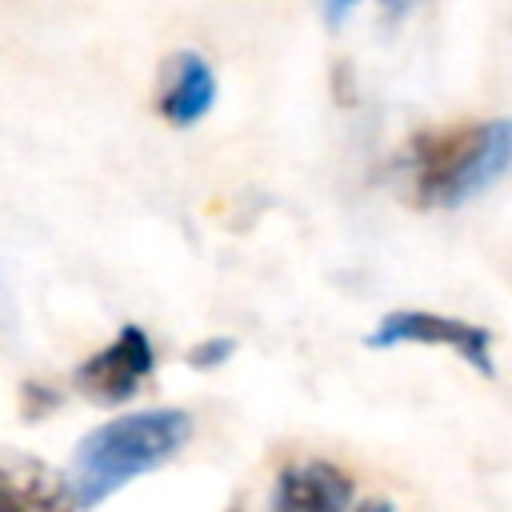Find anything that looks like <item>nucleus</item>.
Returning <instances> with one entry per match:
<instances>
[{"label":"nucleus","mask_w":512,"mask_h":512,"mask_svg":"<svg viewBox=\"0 0 512 512\" xmlns=\"http://www.w3.org/2000/svg\"><path fill=\"white\" fill-rule=\"evenodd\" d=\"M188 436L192 416L184 408H140L88 428L68 464L76 508H96L136 476L156 472L184 448Z\"/></svg>","instance_id":"1"},{"label":"nucleus","mask_w":512,"mask_h":512,"mask_svg":"<svg viewBox=\"0 0 512 512\" xmlns=\"http://www.w3.org/2000/svg\"><path fill=\"white\" fill-rule=\"evenodd\" d=\"M512 168V120H480L448 132H420L412 140L416 196L436 208H456L488 192Z\"/></svg>","instance_id":"2"},{"label":"nucleus","mask_w":512,"mask_h":512,"mask_svg":"<svg viewBox=\"0 0 512 512\" xmlns=\"http://www.w3.org/2000/svg\"><path fill=\"white\" fill-rule=\"evenodd\" d=\"M400 344L448 348L468 368H476L484 380L496 376L492 332L484 324H472V320H460V316H444V312H428V308H396V312H384L372 324V332L364 336V348H372V352H388V348H400Z\"/></svg>","instance_id":"3"},{"label":"nucleus","mask_w":512,"mask_h":512,"mask_svg":"<svg viewBox=\"0 0 512 512\" xmlns=\"http://www.w3.org/2000/svg\"><path fill=\"white\" fill-rule=\"evenodd\" d=\"M152 368H156V348L148 332L140 324H124L100 352H92L72 368V384L80 396L112 408V404H128L140 392V384L152 376Z\"/></svg>","instance_id":"4"},{"label":"nucleus","mask_w":512,"mask_h":512,"mask_svg":"<svg viewBox=\"0 0 512 512\" xmlns=\"http://www.w3.org/2000/svg\"><path fill=\"white\" fill-rule=\"evenodd\" d=\"M352 476L328 460H304L276 472L268 492V512H348L352 508Z\"/></svg>","instance_id":"5"},{"label":"nucleus","mask_w":512,"mask_h":512,"mask_svg":"<svg viewBox=\"0 0 512 512\" xmlns=\"http://www.w3.org/2000/svg\"><path fill=\"white\" fill-rule=\"evenodd\" d=\"M212 104H216V72H212V64L192 48L172 52L164 60L156 112L172 128H192L212 112Z\"/></svg>","instance_id":"6"},{"label":"nucleus","mask_w":512,"mask_h":512,"mask_svg":"<svg viewBox=\"0 0 512 512\" xmlns=\"http://www.w3.org/2000/svg\"><path fill=\"white\" fill-rule=\"evenodd\" d=\"M0 480H4V512H64L76 508L72 484L64 472L48 468L36 456L4 452L0 460Z\"/></svg>","instance_id":"7"},{"label":"nucleus","mask_w":512,"mask_h":512,"mask_svg":"<svg viewBox=\"0 0 512 512\" xmlns=\"http://www.w3.org/2000/svg\"><path fill=\"white\" fill-rule=\"evenodd\" d=\"M232 352H236V340L232 336H208V340H200V344L188 348V364L200 368V372H208V368H220Z\"/></svg>","instance_id":"8"},{"label":"nucleus","mask_w":512,"mask_h":512,"mask_svg":"<svg viewBox=\"0 0 512 512\" xmlns=\"http://www.w3.org/2000/svg\"><path fill=\"white\" fill-rule=\"evenodd\" d=\"M352 12H356V4H352V0H340V4H320V20H324L332 32H336V28H340V24H344Z\"/></svg>","instance_id":"9"},{"label":"nucleus","mask_w":512,"mask_h":512,"mask_svg":"<svg viewBox=\"0 0 512 512\" xmlns=\"http://www.w3.org/2000/svg\"><path fill=\"white\" fill-rule=\"evenodd\" d=\"M352 512H392V504H388V500H364V504H356Z\"/></svg>","instance_id":"10"}]
</instances>
